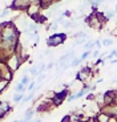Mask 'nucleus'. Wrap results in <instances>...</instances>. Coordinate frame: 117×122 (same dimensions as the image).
I'll return each instance as SVG.
<instances>
[{
	"label": "nucleus",
	"mask_w": 117,
	"mask_h": 122,
	"mask_svg": "<svg viewBox=\"0 0 117 122\" xmlns=\"http://www.w3.org/2000/svg\"><path fill=\"white\" fill-rule=\"evenodd\" d=\"M45 78V74H39V76H37V80H36V85H40L41 84V81H43V80Z\"/></svg>",
	"instance_id": "25"
},
{
	"label": "nucleus",
	"mask_w": 117,
	"mask_h": 122,
	"mask_svg": "<svg viewBox=\"0 0 117 122\" xmlns=\"http://www.w3.org/2000/svg\"><path fill=\"white\" fill-rule=\"evenodd\" d=\"M37 86H36V81L35 80H32L31 82H29V85L27 86V92H32V90H35Z\"/></svg>",
	"instance_id": "20"
},
{
	"label": "nucleus",
	"mask_w": 117,
	"mask_h": 122,
	"mask_svg": "<svg viewBox=\"0 0 117 122\" xmlns=\"http://www.w3.org/2000/svg\"><path fill=\"white\" fill-rule=\"evenodd\" d=\"M104 21H106L104 17V13H100V12H92L88 17L85 19V23L86 25L92 29H96V30H100L102 28V24Z\"/></svg>",
	"instance_id": "1"
},
{
	"label": "nucleus",
	"mask_w": 117,
	"mask_h": 122,
	"mask_svg": "<svg viewBox=\"0 0 117 122\" xmlns=\"http://www.w3.org/2000/svg\"><path fill=\"white\" fill-rule=\"evenodd\" d=\"M92 77H93V70H92V66H89V65L83 66L76 73V80L81 81L83 84H86V81L89 78H92Z\"/></svg>",
	"instance_id": "4"
},
{
	"label": "nucleus",
	"mask_w": 117,
	"mask_h": 122,
	"mask_svg": "<svg viewBox=\"0 0 117 122\" xmlns=\"http://www.w3.org/2000/svg\"><path fill=\"white\" fill-rule=\"evenodd\" d=\"M95 118H96V121H97V122H108L109 119H111V117H109L108 114H105L104 112H100Z\"/></svg>",
	"instance_id": "10"
},
{
	"label": "nucleus",
	"mask_w": 117,
	"mask_h": 122,
	"mask_svg": "<svg viewBox=\"0 0 117 122\" xmlns=\"http://www.w3.org/2000/svg\"><path fill=\"white\" fill-rule=\"evenodd\" d=\"M12 122H21V121H19V119H15V121H12Z\"/></svg>",
	"instance_id": "39"
},
{
	"label": "nucleus",
	"mask_w": 117,
	"mask_h": 122,
	"mask_svg": "<svg viewBox=\"0 0 117 122\" xmlns=\"http://www.w3.org/2000/svg\"><path fill=\"white\" fill-rule=\"evenodd\" d=\"M31 3H40V0H29Z\"/></svg>",
	"instance_id": "36"
},
{
	"label": "nucleus",
	"mask_w": 117,
	"mask_h": 122,
	"mask_svg": "<svg viewBox=\"0 0 117 122\" xmlns=\"http://www.w3.org/2000/svg\"><path fill=\"white\" fill-rule=\"evenodd\" d=\"M61 16H64V17H67V16H71V11H69V9H65L64 12H63Z\"/></svg>",
	"instance_id": "30"
},
{
	"label": "nucleus",
	"mask_w": 117,
	"mask_h": 122,
	"mask_svg": "<svg viewBox=\"0 0 117 122\" xmlns=\"http://www.w3.org/2000/svg\"><path fill=\"white\" fill-rule=\"evenodd\" d=\"M104 62H105V60H104V58H99V60L96 61V64H95V65H102Z\"/></svg>",
	"instance_id": "31"
},
{
	"label": "nucleus",
	"mask_w": 117,
	"mask_h": 122,
	"mask_svg": "<svg viewBox=\"0 0 117 122\" xmlns=\"http://www.w3.org/2000/svg\"><path fill=\"white\" fill-rule=\"evenodd\" d=\"M57 0H40V4H41V8L43 9H48L51 8L52 5H55Z\"/></svg>",
	"instance_id": "9"
},
{
	"label": "nucleus",
	"mask_w": 117,
	"mask_h": 122,
	"mask_svg": "<svg viewBox=\"0 0 117 122\" xmlns=\"http://www.w3.org/2000/svg\"><path fill=\"white\" fill-rule=\"evenodd\" d=\"M4 62L7 64V66L9 68V69L12 70L13 73H15L16 70L20 68V65L23 64V60L20 58V56L16 55V53H12L11 56H8V57L4 60Z\"/></svg>",
	"instance_id": "3"
},
{
	"label": "nucleus",
	"mask_w": 117,
	"mask_h": 122,
	"mask_svg": "<svg viewBox=\"0 0 117 122\" xmlns=\"http://www.w3.org/2000/svg\"><path fill=\"white\" fill-rule=\"evenodd\" d=\"M93 43H95V49H100L101 48V45H102V43H101V40H95V41H93Z\"/></svg>",
	"instance_id": "26"
},
{
	"label": "nucleus",
	"mask_w": 117,
	"mask_h": 122,
	"mask_svg": "<svg viewBox=\"0 0 117 122\" xmlns=\"http://www.w3.org/2000/svg\"><path fill=\"white\" fill-rule=\"evenodd\" d=\"M93 121H95V117H89L86 121H77V122H93Z\"/></svg>",
	"instance_id": "32"
},
{
	"label": "nucleus",
	"mask_w": 117,
	"mask_h": 122,
	"mask_svg": "<svg viewBox=\"0 0 117 122\" xmlns=\"http://www.w3.org/2000/svg\"><path fill=\"white\" fill-rule=\"evenodd\" d=\"M84 49H85V51H93V49H95V43H93L92 40H88V41L84 44Z\"/></svg>",
	"instance_id": "16"
},
{
	"label": "nucleus",
	"mask_w": 117,
	"mask_h": 122,
	"mask_svg": "<svg viewBox=\"0 0 117 122\" xmlns=\"http://www.w3.org/2000/svg\"><path fill=\"white\" fill-rule=\"evenodd\" d=\"M31 81H32V80L29 78V76H23V77H21V80H20V82H21L24 86H28Z\"/></svg>",
	"instance_id": "19"
},
{
	"label": "nucleus",
	"mask_w": 117,
	"mask_h": 122,
	"mask_svg": "<svg viewBox=\"0 0 117 122\" xmlns=\"http://www.w3.org/2000/svg\"><path fill=\"white\" fill-rule=\"evenodd\" d=\"M102 81H104V80H102V78H99V80H97V81H96V85H97V84H101Z\"/></svg>",
	"instance_id": "34"
},
{
	"label": "nucleus",
	"mask_w": 117,
	"mask_h": 122,
	"mask_svg": "<svg viewBox=\"0 0 117 122\" xmlns=\"http://www.w3.org/2000/svg\"><path fill=\"white\" fill-rule=\"evenodd\" d=\"M68 94H69V93H68L67 89H64V90H61V92H56L55 97L52 98V104H53V106H58V105H61V104H63V101L67 100Z\"/></svg>",
	"instance_id": "7"
},
{
	"label": "nucleus",
	"mask_w": 117,
	"mask_h": 122,
	"mask_svg": "<svg viewBox=\"0 0 117 122\" xmlns=\"http://www.w3.org/2000/svg\"><path fill=\"white\" fill-rule=\"evenodd\" d=\"M101 43L104 46H111L112 44H113V39H111V37H105V39L101 40Z\"/></svg>",
	"instance_id": "17"
},
{
	"label": "nucleus",
	"mask_w": 117,
	"mask_h": 122,
	"mask_svg": "<svg viewBox=\"0 0 117 122\" xmlns=\"http://www.w3.org/2000/svg\"><path fill=\"white\" fill-rule=\"evenodd\" d=\"M21 122H32V121H25V119H23V121Z\"/></svg>",
	"instance_id": "40"
},
{
	"label": "nucleus",
	"mask_w": 117,
	"mask_h": 122,
	"mask_svg": "<svg viewBox=\"0 0 117 122\" xmlns=\"http://www.w3.org/2000/svg\"><path fill=\"white\" fill-rule=\"evenodd\" d=\"M8 85H9V81L0 78V94H1V93H3V92L7 88H8Z\"/></svg>",
	"instance_id": "13"
},
{
	"label": "nucleus",
	"mask_w": 117,
	"mask_h": 122,
	"mask_svg": "<svg viewBox=\"0 0 117 122\" xmlns=\"http://www.w3.org/2000/svg\"><path fill=\"white\" fill-rule=\"evenodd\" d=\"M35 113H36V109H33V107H29V109H27V112L24 113V119H25V121H32Z\"/></svg>",
	"instance_id": "11"
},
{
	"label": "nucleus",
	"mask_w": 117,
	"mask_h": 122,
	"mask_svg": "<svg viewBox=\"0 0 117 122\" xmlns=\"http://www.w3.org/2000/svg\"><path fill=\"white\" fill-rule=\"evenodd\" d=\"M108 122H117V119H116V118H111Z\"/></svg>",
	"instance_id": "37"
},
{
	"label": "nucleus",
	"mask_w": 117,
	"mask_h": 122,
	"mask_svg": "<svg viewBox=\"0 0 117 122\" xmlns=\"http://www.w3.org/2000/svg\"><path fill=\"white\" fill-rule=\"evenodd\" d=\"M27 90V86H24L21 82H17L15 86V93H24Z\"/></svg>",
	"instance_id": "14"
},
{
	"label": "nucleus",
	"mask_w": 117,
	"mask_h": 122,
	"mask_svg": "<svg viewBox=\"0 0 117 122\" xmlns=\"http://www.w3.org/2000/svg\"><path fill=\"white\" fill-rule=\"evenodd\" d=\"M32 122H41V119L39 118V119H32Z\"/></svg>",
	"instance_id": "38"
},
{
	"label": "nucleus",
	"mask_w": 117,
	"mask_h": 122,
	"mask_svg": "<svg viewBox=\"0 0 117 122\" xmlns=\"http://www.w3.org/2000/svg\"><path fill=\"white\" fill-rule=\"evenodd\" d=\"M65 40H67V35L65 33H52L47 39V45H48V48L58 46L61 44H64Z\"/></svg>",
	"instance_id": "2"
},
{
	"label": "nucleus",
	"mask_w": 117,
	"mask_h": 122,
	"mask_svg": "<svg viewBox=\"0 0 117 122\" xmlns=\"http://www.w3.org/2000/svg\"><path fill=\"white\" fill-rule=\"evenodd\" d=\"M117 62V58H113V60H111V64H116Z\"/></svg>",
	"instance_id": "35"
},
{
	"label": "nucleus",
	"mask_w": 117,
	"mask_h": 122,
	"mask_svg": "<svg viewBox=\"0 0 117 122\" xmlns=\"http://www.w3.org/2000/svg\"><path fill=\"white\" fill-rule=\"evenodd\" d=\"M81 62H83V61L80 60V57H76V58H74V60L71 62V68H76V66H79V65H80Z\"/></svg>",
	"instance_id": "21"
},
{
	"label": "nucleus",
	"mask_w": 117,
	"mask_h": 122,
	"mask_svg": "<svg viewBox=\"0 0 117 122\" xmlns=\"http://www.w3.org/2000/svg\"><path fill=\"white\" fill-rule=\"evenodd\" d=\"M92 56H93V57H99V56H100V49H93V51H92Z\"/></svg>",
	"instance_id": "29"
},
{
	"label": "nucleus",
	"mask_w": 117,
	"mask_h": 122,
	"mask_svg": "<svg viewBox=\"0 0 117 122\" xmlns=\"http://www.w3.org/2000/svg\"><path fill=\"white\" fill-rule=\"evenodd\" d=\"M116 11H106V12L104 13V17H105V20H109V19H112V17H114L116 16Z\"/></svg>",
	"instance_id": "18"
},
{
	"label": "nucleus",
	"mask_w": 117,
	"mask_h": 122,
	"mask_svg": "<svg viewBox=\"0 0 117 122\" xmlns=\"http://www.w3.org/2000/svg\"><path fill=\"white\" fill-rule=\"evenodd\" d=\"M61 122H72V119H71V114H67V116H65L64 118L61 119Z\"/></svg>",
	"instance_id": "27"
},
{
	"label": "nucleus",
	"mask_w": 117,
	"mask_h": 122,
	"mask_svg": "<svg viewBox=\"0 0 117 122\" xmlns=\"http://www.w3.org/2000/svg\"><path fill=\"white\" fill-rule=\"evenodd\" d=\"M57 27H58V24H57V23H53V24L52 25H48V29H52V30H56V29H57Z\"/></svg>",
	"instance_id": "28"
},
{
	"label": "nucleus",
	"mask_w": 117,
	"mask_h": 122,
	"mask_svg": "<svg viewBox=\"0 0 117 122\" xmlns=\"http://www.w3.org/2000/svg\"><path fill=\"white\" fill-rule=\"evenodd\" d=\"M86 36V33L85 32H83V30H79V32H76V33H74V39H83V37H85Z\"/></svg>",
	"instance_id": "23"
},
{
	"label": "nucleus",
	"mask_w": 117,
	"mask_h": 122,
	"mask_svg": "<svg viewBox=\"0 0 117 122\" xmlns=\"http://www.w3.org/2000/svg\"><path fill=\"white\" fill-rule=\"evenodd\" d=\"M53 66H55V64H53V62H49V64L47 65V69H52Z\"/></svg>",
	"instance_id": "33"
},
{
	"label": "nucleus",
	"mask_w": 117,
	"mask_h": 122,
	"mask_svg": "<svg viewBox=\"0 0 117 122\" xmlns=\"http://www.w3.org/2000/svg\"><path fill=\"white\" fill-rule=\"evenodd\" d=\"M31 1L29 0H13L12 5H11V9L12 11H27V8L29 7Z\"/></svg>",
	"instance_id": "6"
},
{
	"label": "nucleus",
	"mask_w": 117,
	"mask_h": 122,
	"mask_svg": "<svg viewBox=\"0 0 117 122\" xmlns=\"http://www.w3.org/2000/svg\"><path fill=\"white\" fill-rule=\"evenodd\" d=\"M101 112H104L105 114H108L111 118L117 119V104H112V105H108V106H104L101 109Z\"/></svg>",
	"instance_id": "8"
},
{
	"label": "nucleus",
	"mask_w": 117,
	"mask_h": 122,
	"mask_svg": "<svg viewBox=\"0 0 117 122\" xmlns=\"http://www.w3.org/2000/svg\"><path fill=\"white\" fill-rule=\"evenodd\" d=\"M23 98H24V93H15L13 97H12V101L16 102V104H20L23 101Z\"/></svg>",
	"instance_id": "12"
},
{
	"label": "nucleus",
	"mask_w": 117,
	"mask_h": 122,
	"mask_svg": "<svg viewBox=\"0 0 117 122\" xmlns=\"http://www.w3.org/2000/svg\"><path fill=\"white\" fill-rule=\"evenodd\" d=\"M93 122H97V121H96V118H95V121H93Z\"/></svg>",
	"instance_id": "41"
},
{
	"label": "nucleus",
	"mask_w": 117,
	"mask_h": 122,
	"mask_svg": "<svg viewBox=\"0 0 117 122\" xmlns=\"http://www.w3.org/2000/svg\"><path fill=\"white\" fill-rule=\"evenodd\" d=\"M31 76H39V65H32L29 69H28Z\"/></svg>",
	"instance_id": "15"
},
{
	"label": "nucleus",
	"mask_w": 117,
	"mask_h": 122,
	"mask_svg": "<svg viewBox=\"0 0 117 122\" xmlns=\"http://www.w3.org/2000/svg\"><path fill=\"white\" fill-rule=\"evenodd\" d=\"M11 11H12L11 8H5V9L3 11V12L0 13V17H5V16H8L9 13H11Z\"/></svg>",
	"instance_id": "24"
},
{
	"label": "nucleus",
	"mask_w": 117,
	"mask_h": 122,
	"mask_svg": "<svg viewBox=\"0 0 117 122\" xmlns=\"http://www.w3.org/2000/svg\"><path fill=\"white\" fill-rule=\"evenodd\" d=\"M0 78L7 80L9 82L13 80V72L7 66V64L4 61H0Z\"/></svg>",
	"instance_id": "5"
},
{
	"label": "nucleus",
	"mask_w": 117,
	"mask_h": 122,
	"mask_svg": "<svg viewBox=\"0 0 117 122\" xmlns=\"http://www.w3.org/2000/svg\"><path fill=\"white\" fill-rule=\"evenodd\" d=\"M89 56H92V51H85V52L80 56V60L84 61V60H86V58L89 57Z\"/></svg>",
	"instance_id": "22"
}]
</instances>
